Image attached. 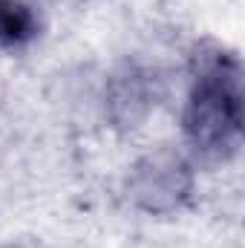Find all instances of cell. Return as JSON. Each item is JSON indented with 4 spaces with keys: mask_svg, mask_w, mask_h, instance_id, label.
<instances>
[{
    "mask_svg": "<svg viewBox=\"0 0 245 248\" xmlns=\"http://www.w3.org/2000/svg\"><path fill=\"white\" fill-rule=\"evenodd\" d=\"M190 150L202 159L225 162L237 153L243 136V66L216 41L196 46L193 87L182 113Z\"/></svg>",
    "mask_w": 245,
    "mask_h": 248,
    "instance_id": "6da1fadb",
    "label": "cell"
},
{
    "mask_svg": "<svg viewBox=\"0 0 245 248\" xmlns=\"http://www.w3.org/2000/svg\"><path fill=\"white\" fill-rule=\"evenodd\" d=\"M193 193V165L176 147L144 153L127 173L130 202L153 217H168L184 208Z\"/></svg>",
    "mask_w": 245,
    "mask_h": 248,
    "instance_id": "7a4b0ae2",
    "label": "cell"
},
{
    "mask_svg": "<svg viewBox=\"0 0 245 248\" xmlns=\"http://www.w3.org/2000/svg\"><path fill=\"white\" fill-rule=\"evenodd\" d=\"M162 95V81L141 63H124L107 81V116L119 130H136L147 122Z\"/></svg>",
    "mask_w": 245,
    "mask_h": 248,
    "instance_id": "3957f363",
    "label": "cell"
},
{
    "mask_svg": "<svg viewBox=\"0 0 245 248\" xmlns=\"http://www.w3.org/2000/svg\"><path fill=\"white\" fill-rule=\"evenodd\" d=\"M38 35V17L23 0H0V46H20Z\"/></svg>",
    "mask_w": 245,
    "mask_h": 248,
    "instance_id": "277c9868",
    "label": "cell"
},
{
    "mask_svg": "<svg viewBox=\"0 0 245 248\" xmlns=\"http://www.w3.org/2000/svg\"><path fill=\"white\" fill-rule=\"evenodd\" d=\"M6 248H15V246H6Z\"/></svg>",
    "mask_w": 245,
    "mask_h": 248,
    "instance_id": "5b68a950",
    "label": "cell"
}]
</instances>
